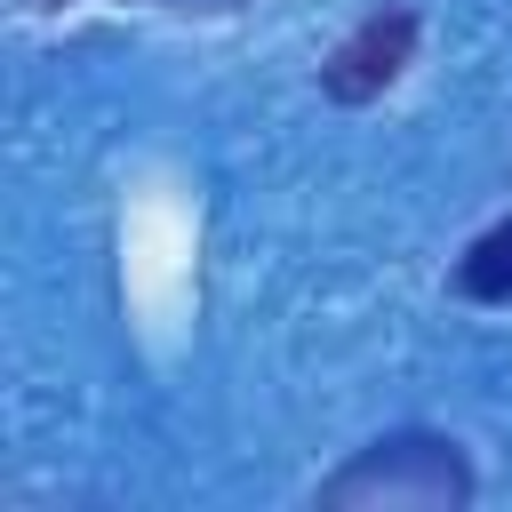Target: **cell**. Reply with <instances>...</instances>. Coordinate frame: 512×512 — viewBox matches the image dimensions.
<instances>
[{"instance_id": "obj_4", "label": "cell", "mask_w": 512, "mask_h": 512, "mask_svg": "<svg viewBox=\"0 0 512 512\" xmlns=\"http://www.w3.org/2000/svg\"><path fill=\"white\" fill-rule=\"evenodd\" d=\"M168 16H240L248 0H160Z\"/></svg>"}, {"instance_id": "obj_2", "label": "cell", "mask_w": 512, "mask_h": 512, "mask_svg": "<svg viewBox=\"0 0 512 512\" xmlns=\"http://www.w3.org/2000/svg\"><path fill=\"white\" fill-rule=\"evenodd\" d=\"M416 40H424V8L416 0H376L328 56H320V96L360 112V104H384L400 88V72L416 64Z\"/></svg>"}, {"instance_id": "obj_1", "label": "cell", "mask_w": 512, "mask_h": 512, "mask_svg": "<svg viewBox=\"0 0 512 512\" xmlns=\"http://www.w3.org/2000/svg\"><path fill=\"white\" fill-rule=\"evenodd\" d=\"M312 504L320 512H464L480 504V464L464 456L456 432L392 424L368 448H352L336 472H320Z\"/></svg>"}, {"instance_id": "obj_5", "label": "cell", "mask_w": 512, "mask_h": 512, "mask_svg": "<svg viewBox=\"0 0 512 512\" xmlns=\"http://www.w3.org/2000/svg\"><path fill=\"white\" fill-rule=\"evenodd\" d=\"M24 16H56V8H72V0H16Z\"/></svg>"}, {"instance_id": "obj_3", "label": "cell", "mask_w": 512, "mask_h": 512, "mask_svg": "<svg viewBox=\"0 0 512 512\" xmlns=\"http://www.w3.org/2000/svg\"><path fill=\"white\" fill-rule=\"evenodd\" d=\"M448 288H456L464 304L512 312V216L480 224V232H472V240L456 248V264H448Z\"/></svg>"}]
</instances>
